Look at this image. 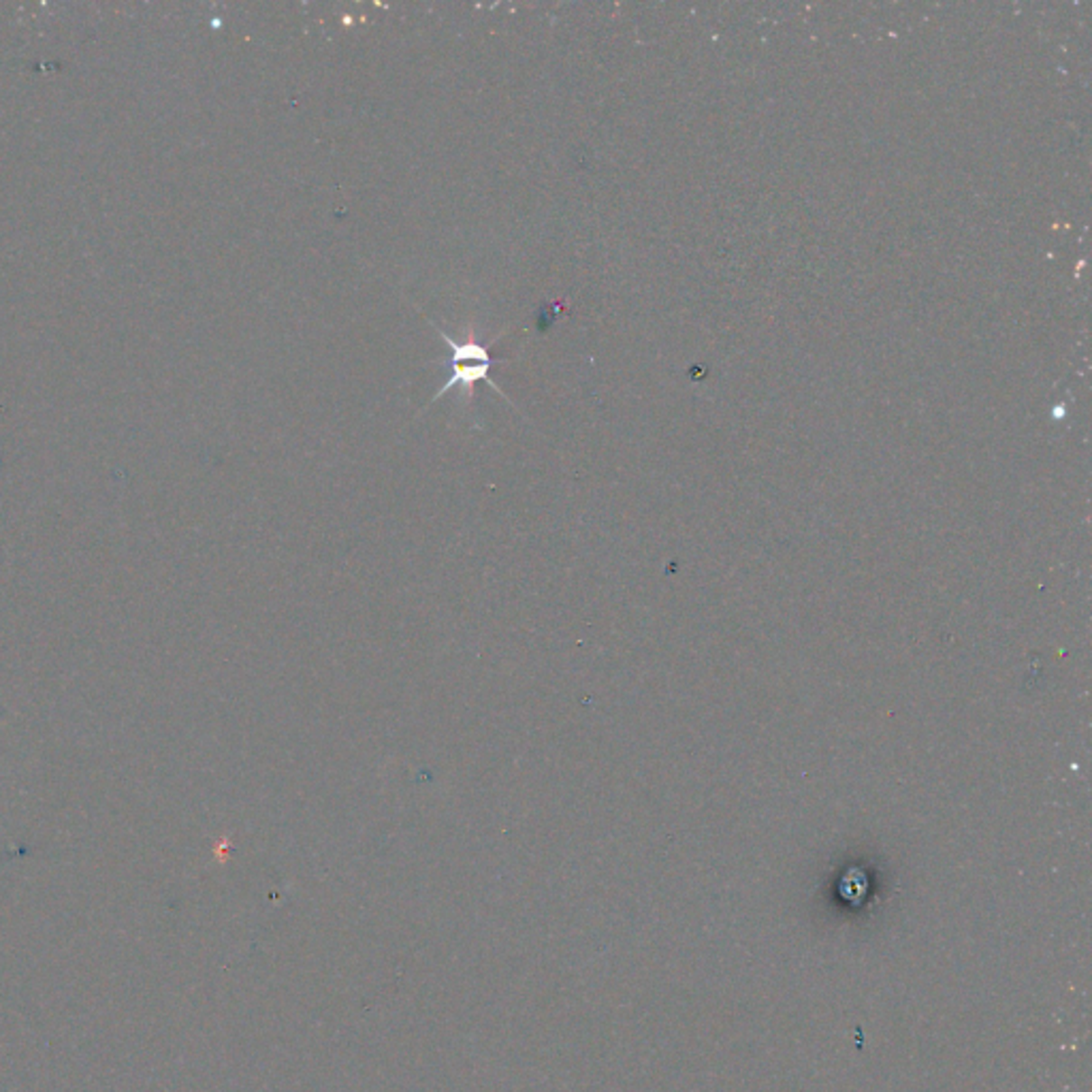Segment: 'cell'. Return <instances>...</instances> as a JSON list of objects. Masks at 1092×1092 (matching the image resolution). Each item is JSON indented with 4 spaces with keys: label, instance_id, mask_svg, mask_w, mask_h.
<instances>
[{
    "label": "cell",
    "instance_id": "obj_1",
    "mask_svg": "<svg viewBox=\"0 0 1092 1092\" xmlns=\"http://www.w3.org/2000/svg\"><path fill=\"white\" fill-rule=\"evenodd\" d=\"M442 338H444L446 346L451 348V357H448L444 363L448 368V380H446V385L442 387L438 393H435L434 401L444 397V395L454 387H462L463 391H471V387H474L478 380L491 382L489 380V369L493 368L495 361L489 357V346L482 344V341H478L471 331L468 333V338H465L463 341L448 338L446 333H442ZM491 387L499 395H504L498 387L493 385V382H491Z\"/></svg>",
    "mask_w": 1092,
    "mask_h": 1092
}]
</instances>
